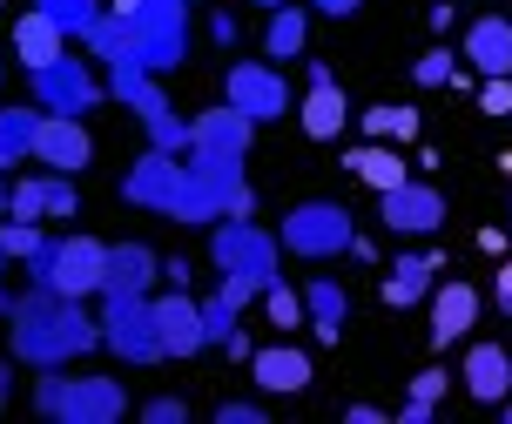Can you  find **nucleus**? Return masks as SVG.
Returning a JSON list of instances; mask_svg holds the SVG:
<instances>
[{
  "mask_svg": "<svg viewBox=\"0 0 512 424\" xmlns=\"http://www.w3.org/2000/svg\"><path fill=\"white\" fill-rule=\"evenodd\" d=\"M7 350L34 364V371H54V364H81L88 350H102V317L88 310V297H61V290H27L14 310H7Z\"/></svg>",
  "mask_w": 512,
  "mask_h": 424,
  "instance_id": "obj_1",
  "label": "nucleus"
},
{
  "mask_svg": "<svg viewBox=\"0 0 512 424\" xmlns=\"http://www.w3.org/2000/svg\"><path fill=\"white\" fill-rule=\"evenodd\" d=\"M122 202H135V209H155V216H169V223H223V189L209 182L189 155H169V149H149L135 169L122 175Z\"/></svg>",
  "mask_w": 512,
  "mask_h": 424,
  "instance_id": "obj_2",
  "label": "nucleus"
},
{
  "mask_svg": "<svg viewBox=\"0 0 512 424\" xmlns=\"http://www.w3.org/2000/svg\"><path fill=\"white\" fill-rule=\"evenodd\" d=\"M34 411L48 424H122L128 418V384L108 371H75L68 377V364H54V371H41V384H34Z\"/></svg>",
  "mask_w": 512,
  "mask_h": 424,
  "instance_id": "obj_3",
  "label": "nucleus"
},
{
  "mask_svg": "<svg viewBox=\"0 0 512 424\" xmlns=\"http://www.w3.org/2000/svg\"><path fill=\"white\" fill-rule=\"evenodd\" d=\"M108 95L122 101V108H135V122L149 128V149L189 155V142H196V128H189V122L176 115V108H169V95L155 88V75L142 68V61H108Z\"/></svg>",
  "mask_w": 512,
  "mask_h": 424,
  "instance_id": "obj_4",
  "label": "nucleus"
},
{
  "mask_svg": "<svg viewBox=\"0 0 512 424\" xmlns=\"http://www.w3.org/2000/svg\"><path fill=\"white\" fill-rule=\"evenodd\" d=\"M102 276H108L102 236H48V250L27 263V283L61 290V297H102Z\"/></svg>",
  "mask_w": 512,
  "mask_h": 424,
  "instance_id": "obj_5",
  "label": "nucleus"
},
{
  "mask_svg": "<svg viewBox=\"0 0 512 424\" xmlns=\"http://www.w3.org/2000/svg\"><path fill=\"white\" fill-rule=\"evenodd\" d=\"M128 21V48L149 75H169L189 61V0H135Z\"/></svg>",
  "mask_w": 512,
  "mask_h": 424,
  "instance_id": "obj_6",
  "label": "nucleus"
},
{
  "mask_svg": "<svg viewBox=\"0 0 512 424\" xmlns=\"http://www.w3.org/2000/svg\"><path fill=\"white\" fill-rule=\"evenodd\" d=\"M209 263H216V276H243L256 290H270L277 263H283V243L270 229H256L250 216H223V223H209Z\"/></svg>",
  "mask_w": 512,
  "mask_h": 424,
  "instance_id": "obj_7",
  "label": "nucleus"
},
{
  "mask_svg": "<svg viewBox=\"0 0 512 424\" xmlns=\"http://www.w3.org/2000/svg\"><path fill=\"white\" fill-rule=\"evenodd\" d=\"M290 256H304V263H331V256H344L351 243H358V223H351V209L331 196H310L297 202L290 216H283V236H277Z\"/></svg>",
  "mask_w": 512,
  "mask_h": 424,
  "instance_id": "obj_8",
  "label": "nucleus"
},
{
  "mask_svg": "<svg viewBox=\"0 0 512 424\" xmlns=\"http://www.w3.org/2000/svg\"><path fill=\"white\" fill-rule=\"evenodd\" d=\"M102 350L122 364H162V324H155V297H102Z\"/></svg>",
  "mask_w": 512,
  "mask_h": 424,
  "instance_id": "obj_9",
  "label": "nucleus"
},
{
  "mask_svg": "<svg viewBox=\"0 0 512 424\" xmlns=\"http://www.w3.org/2000/svg\"><path fill=\"white\" fill-rule=\"evenodd\" d=\"M27 95H34L41 115H88V108L108 95V81L95 75L81 54H61V61H48V68L27 75Z\"/></svg>",
  "mask_w": 512,
  "mask_h": 424,
  "instance_id": "obj_10",
  "label": "nucleus"
},
{
  "mask_svg": "<svg viewBox=\"0 0 512 424\" xmlns=\"http://www.w3.org/2000/svg\"><path fill=\"white\" fill-rule=\"evenodd\" d=\"M223 101L243 108V115L263 128V122H277V115L297 108V88H290L283 68H270V61H230V75H223Z\"/></svg>",
  "mask_w": 512,
  "mask_h": 424,
  "instance_id": "obj_11",
  "label": "nucleus"
},
{
  "mask_svg": "<svg viewBox=\"0 0 512 424\" xmlns=\"http://www.w3.org/2000/svg\"><path fill=\"white\" fill-rule=\"evenodd\" d=\"M378 223L391 236H438L445 229V196L432 182H398V189H378Z\"/></svg>",
  "mask_w": 512,
  "mask_h": 424,
  "instance_id": "obj_12",
  "label": "nucleus"
},
{
  "mask_svg": "<svg viewBox=\"0 0 512 424\" xmlns=\"http://www.w3.org/2000/svg\"><path fill=\"white\" fill-rule=\"evenodd\" d=\"M297 122H304L310 142H337L344 122H351V101H344V88H337V75L324 61H310V81H304V95H297Z\"/></svg>",
  "mask_w": 512,
  "mask_h": 424,
  "instance_id": "obj_13",
  "label": "nucleus"
},
{
  "mask_svg": "<svg viewBox=\"0 0 512 424\" xmlns=\"http://www.w3.org/2000/svg\"><path fill=\"white\" fill-rule=\"evenodd\" d=\"M189 128H196L189 155H203V162H243L250 142H256V122L243 115V108H230V101H223V108H203Z\"/></svg>",
  "mask_w": 512,
  "mask_h": 424,
  "instance_id": "obj_14",
  "label": "nucleus"
},
{
  "mask_svg": "<svg viewBox=\"0 0 512 424\" xmlns=\"http://www.w3.org/2000/svg\"><path fill=\"white\" fill-rule=\"evenodd\" d=\"M34 162L54 175H81L95 162V135H88V115H48L41 122V142H34Z\"/></svg>",
  "mask_w": 512,
  "mask_h": 424,
  "instance_id": "obj_15",
  "label": "nucleus"
},
{
  "mask_svg": "<svg viewBox=\"0 0 512 424\" xmlns=\"http://www.w3.org/2000/svg\"><path fill=\"white\" fill-rule=\"evenodd\" d=\"M7 216H27V223H41V216H81V196H75V175H21L14 189H7Z\"/></svg>",
  "mask_w": 512,
  "mask_h": 424,
  "instance_id": "obj_16",
  "label": "nucleus"
},
{
  "mask_svg": "<svg viewBox=\"0 0 512 424\" xmlns=\"http://www.w3.org/2000/svg\"><path fill=\"white\" fill-rule=\"evenodd\" d=\"M162 283V256L149 243H108V276H102V297H149Z\"/></svg>",
  "mask_w": 512,
  "mask_h": 424,
  "instance_id": "obj_17",
  "label": "nucleus"
},
{
  "mask_svg": "<svg viewBox=\"0 0 512 424\" xmlns=\"http://www.w3.org/2000/svg\"><path fill=\"white\" fill-rule=\"evenodd\" d=\"M155 324H162V350H169V357H196V350H209L203 297H189V290H169V297H155Z\"/></svg>",
  "mask_w": 512,
  "mask_h": 424,
  "instance_id": "obj_18",
  "label": "nucleus"
},
{
  "mask_svg": "<svg viewBox=\"0 0 512 424\" xmlns=\"http://www.w3.org/2000/svg\"><path fill=\"white\" fill-rule=\"evenodd\" d=\"M438 276H445V250H405V256H391L384 303H391V310H411V303H425L438 290Z\"/></svg>",
  "mask_w": 512,
  "mask_h": 424,
  "instance_id": "obj_19",
  "label": "nucleus"
},
{
  "mask_svg": "<svg viewBox=\"0 0 512 424\" xmlns=\"http://www.w3.org/2000/svg\"><path fill=\"white\" fill-rule=\"evenodd\" d=\"M250 377H256V391H270V398H297V391H310V357L297 344H256L250 357Z\"/></svg>",
  "mask_w": 512,
  "mask_h": 424,
  "instance_id": "obj_20",
  "label": "nucleus"
},
{
  "mask_svg": "<svg viewBox=\"0 0 512 424\" xmlns=\"http://www.w3.org/2000/svg\"><path fill=\"white\" fill-rule=\"evenodd\" d=\"M479 290L472 283H438L432 290V344L438 350H452V344H465L472 337V324H479Z\"/></svg>",
  "mask_w": 512,
  "mask_h": 424,
  "instance_id": "obj_21",
  "label": "nucleus"
},
{
  "mask_svg": "<svg viewBox=\"0 0 512 424\" xmlns=\"http://www.w3.org/2000/svg\"><path fill=\"white\" fill-rule=\"evenodd\" d=\"M465 61H472V75L492 81V75H512V21L506 14H479V21L465 27Z\"/></svg>",
  "mask_w": 512,
  "mask_h": 424,
  "instance_id": "obj_22",
  "label": "nucleus"
},
{
  "mask_svg": "<svg viewBox=\"0 0 512 424\" xmlns=\"http://www.w3.org/2000/svg\"><path fill=\"white\" fill-rule=\"evenodd\" d=\"M459 384H465L479 404H506V398H512V350L472 344V350H465V364H459Z\"/></svg>",
  "mask_w": 512,
  "mask_h": 424,
  "instance_id": "obj_23",
  "label": "nucleus"
},
{
  "mask_svg": "<svg viewBox=\"0 0 512 424\" xmlns=\"http://www.w3.org/2000/svg\"><path fill=\"white\" fill-rule=\"evenodd\" d=\"M61 54H68V34H61V27H54L41 7H27L21 21H14V61H21L27 75H34V68L61 61Z\"/></svg>",
  "mask_w": 512,
  "mask_h": 424,
  "instance_id": "obj_24",
  "label": "nucleus"
},
{
  "mask_svg": "<svg viewBox=\"0 0 512 424\" xmlns=\"http://www.w3.org/2000/svg\"><path fill=\"white\" fill-rule=\"evenodd\" d=\"M304 317L317 330V344H337L344 324H351V297L337 290V276H310L304 283Z\"/></svg>",
  "mask_w": 512,
  "mask_h": 424,
  "instance_id": "obj_25",
  "label": "nucleus"
},
{
  "mask_svg": "<svg viewBox=\"0 0 512 424\" xmlns=\"http://www.w3.org/2000/svg\"><path fill=\"white\" fill-rule=\"evenodd\" d=\"M41 108L34 101H14V108H0V169H14V162H34V142H41Z\"/></svg>",
  "mask_w": 512,
  "mask_h": 424,
  "instance_id": "obj_26",
  "label": "nucleus"
},
{
  "mask_svg": "<svg viewBox=\"0 0 512 424\" xmlns=\"http://www.w3.org/2000/svg\"><path fill=\"white\" fill-rule=\"evenodd\" d=\"M344 169L358 175V182H371V189H398L405 182V155H398V142L384 149V142H364V149L344 155Z\"/></svg>",
  "mask_w": 512,
  "mask_h": 424,
  "instance_id": "obj_27",
  "label": "nucleus"
},
{
  "mask_svg": "<svg viewBox=\"0 0 512 424\" xmlns=\"http://www.w3.org/2000/svg\"><path fill=\"white\" fill-rule=\"evenodd\" d=\"M310 41V14L290 0V7H270V27H263V48L277 54V61H297Z\"/></svg>",
  "mask_w": 512,
  "mask_h": 424,
  "instance_id": "obj_28",
  "label": "nucleus"
},
{
  "mask_svg": "<svg viewBox=\"0 0 512 424\" xmlns=\"http://www.w3.org/2000/svg\"><path fill=\"white\" fill-rule=\"evenodd\" d=\"M34 7H41V14H48L68 41H88V34H95V21L108 14V0H34Z\"/></svg>",
  "mask_w": 512,
  "mask_h": 424,
  "instance_id": "obj_29",
  "label": "nucleus"
},
{
  "mask_svg": "<svg viewBox=\"0 0 512 424\" xmlns=\"http://www.w3.org/2000/svg\"><path fill=\"white\" fill-rule=\"evenodd\" d=\"M364 135H371V142H411V135H418V108H405V101L364 108Z\"/></svg>",
  "mask_w": 512,
  "mask_h": 424,
  "instance_id": "obj_30",
  "label": "nucleus"
},
{
  "mask_svg": "<svg viewBox=\"0 0 512 424\" xmlns=\"http://www.w3.org/2000/svg\"><path fill=\"white\" fill-rule=\"evenodd\" d=\"M0 250H7V263H34V256L48 250V229L27 223V216H7L0 223Z\"/></svg>",
  "mask_w": 512,
  "mask_h": 424,
  "instance_id": "obj_31",
  "label": "nucleus"
},
{
  "mask_svg": "<svg viewBox=\"0 0 512 424\" xmlns=\"http://www.w3.org/2000/svg\"><path fill=\"white\" fill-rule=\"evenodd\" d=\"M263 317H270V324H277L283 337H290L297 324H310V317H304V290H290V283L277 276V283L263 290Z\"/></svg>",
  "mask_w": 512,
  "mask_h": 424,
  "instance_id": "obj_32",
  "label": "nucleus"
},
{
  "mask_svg": "<svg viewBox=\"0 0 512 424\" xmlns=\"http://www.w3.org/2000/svg\"><path fill=\"white\" fill-rule=\"evenodd\" d=\"M88 48L102 54V61H135V48H128V21H122V14H102V21H95V34H88Z\"/></svg>",
  "mask_w": 512,
  "mask_h": 424,
  "instance_id": "obj_33",
  "label": "nucleus"
},
{
  "mask_svg": "<svg viewBox=\"0 0 512 424\" xmlns=\"http://www.w3.org/2000/svg\"><path fill=\"white\" fill-rule=\"evenodd\" d=\"M411 81H418V88H452V81H459V61H452L445 48H432V54L411 61Z\"/></svg>",
  "mask_w": 512,
  "mask_h": 424,
  "instance_id": "obj_34",
  "label": "nucleus"
},
{
  "mask_svg": "<svg viewBox=\"0 0 512 424\" xmlns=\"http://www.w3.org/2000/svg\"><path fill=\"white\" fill-rule=\"evenodd\" d=\"M479 108H486V115H512V75L479 81Z\"/></svg>",
  "mask_w": 512,
  "mask_h": 424,
  "instance_id": "obj_35",
  "label": "nucleus"
},
{
  "mask_svg": "<svg viewBox=\"0 0 512 424\" xmlns=\"http://www.w3.org/2000/svg\"><path fill=\"white\" fill-rule=\"evenodd\" d=\"M216 424H263V404H250V398H223V404H216Z\"/></svg>",
  "mask_w": 512,
  "mask_h": 424,
  "instance_id": "obj_36",
  "label": "nucleus"
},
{
  "mask_svg": "<svg viewBox=\"0 0 512 424\" xmlns=\"http://www.w3.org/2000/svg\"><path fill=\"white\" fill-rule=\"evenodd\" d=\"M142 418H149V424H182V418H189V404H182V398H149V404H142Z\"/></svg>",
  "mask_w": 512,
  "mask_h": 424,
  "instance_id": "obj_37",
  "label": "nucleus"
},
{
  "mask_svg": "<svg viewBox=\"0 0 512 424\" xmlns=\"http://www.w3.org/2000/svg\"><path fill=\"white\" fill-rule=\"evenodd\" d=\"M445 398V371H418L411 377V404H438Z\"/></svg>",
  "mask_w": 512,
  "mask_h": 424,
  "instance_id": "obj_38",
  "label": "nucleus"
},
{
  "mask_svg": "<svg viewBox=\"0 0 512 424\" xmlns=\"http://www.w3.org/2000/svg\"><path fill=\"white\" fill-rule=\"evenodd\" d=\"M189 276H196L189 256H162V283H169V290H189Z\"/></svg>",
  "mask_w": 512,
  "mask_h": 424,
  "instance_id": "obj_39",
  "label": "nucleus"
},
{
  "mask_svg": "<svg viewBox=\"0 0 512 424\" xmlns=\"http://www.w3.org/2000/svg\"><path fill=\"white\" fill-rule=\"evenodd\" d=\"M492 303H499V317L512 324V263H499V276H492Z\"/></svg>",
  "mask_w": 512,
  "mask_h": 424,
  "instance_id": "obj_40",
  "label": "nucleus"
},
{
  "mask_svg": "<svg viewBox=\"0 0 512 424\" xmlns=\"http://www.w3.org/2000/svg\"><path fill=\"white\" fill-rule=\"evenodd\" d=\"M209 34H216V48H236V41H243V27H236V14H216V21H209Z\"/></svg>",
  "mask_w": 512,
  "mask_h": 424,
  "instance_id": "obj_41",
  "label": "nucleus"
},
{
  "mask_svg": "<svg viewBox=\"0 0 512 424\" xmlns=\"http://www.w3.org/2000/svg\"><path fill=\"white\" fill-rule=\"evenodd\" d=\"M310 7H317V14H331V21H351L364 0H310Z\"/></svg>",
  "mask_w": 512,
  "mask_h": 424,
  "instance_id": "obj_42",
  "label": "nucleus"
},
{
  "mask_svg": "<svg viewBox=\"0 0 512 424\" xmlns=\"http://www.w3.org/2000/svg\"><path fill=\"white\" fill-rule=\"evenodd\" d=\"M425 21H432L438 34H452V21H459V7H452V0H432V14H425Z\"/></svg>",
  "mask_w": 512,
  "mask_h": 424,
  "instance_id": "obj_43",
  "label": "nucleus"
},
{
  "mask_svg": "<svg viewBox=\"0 0 512 424\" xmlns=\"http://www.w3.org/2000/svg\"><path fill=\"white\" fill-rule=\"evenodd\" d=\"M223 350H230L236 364H250V357H256V344H250V337H243V324H236V330H230V344H223Z\"/></svg>",
  "mask_w": 512,
  "mask_h": 424,
  "instance_id": "obj_44",
  "label": "nucleus"
},
{
  "mask_svg": "<svg viewBox=\"0 0 512 424\" xmlns=\"http://www.w3.org/2000/svg\"><path fill=\"white\" fill-rule=\"evenodd\" d=\"M438 418V404H411L405 398V411H398V424H432Z\"/></svg>",
  "mask_w": 512,
  "mask_h": 424,
  "instance_id": "obj_45",
  "label": "nucleus"
},
{
  "mask_svg": "<svg viewBox=\"0 0 512 424\" xmlns=\"http://www.w3.org/2000/svg\"><path fill=\"white\" fill-rule=\"evenodd\" d=\"M344 418H351V424H384V418H391V411H378V404H351Z\"/></svg>",
  "mask_w": 512,
  "mask_h": 424,
  "instance_id": "obj_46",
  "label": "nucleus"
},
{
  "mask_svg": "<svg viewBox=\"0 0 512 424\" xmlns=\"http://www.w3.org/2000/svg\"><path fill=\"white\" fill-rule=\"evenodd\" d=\"M7 398H14V357H0V411H7Z\"/></svg>",
  "mask_w": 512,
  "mask_h": 424,
  "instance_id": "obj_47",
  "label": "nucleus"
},
{
  "mask_svg": "<svg viewBox=\"0 0 512 424\" xmlns=\"http://www.w3.org/2000/svg\"><path fill=\"white\" fill-rule=\"evenodd\" d=\"M256 7H263V14H270V7H290V0H256Z\"/></svg>",
  "mask_w": 512,
  "mask_h": 424,
  "instance_id": "obj_48",
  "label": "nucleus"
},
{
  "mask_svg": "<svg viewBox=\"0 0 512 424\" xmlns=\"http://www.w3.org/2000/svg\"><path fill=\"white\" fill-rule=\"evenodd\" d=\"M0 209H7V169H0Z\"/></svg>",
  "mask_w": 512,
  "mask_h": 424,
  "instance_id": "obj_49",
  "label": "nucleus"
},
{
  "mask_svg": "<svg viewBox=\"0 0 512 424\" xmlns=\"http://www.w3.org/2000/svg\"><path fill=\"white\" fill-rule=\"evenodd\" d=\"M499 418H506V424H512V398H506V404H499Z\"/></svg>",
  "mask_w": 512,
  "mask_h": 424,
  "instance_id": "obj_50",
  "label": "nucleus"
},
{
  "mask_svg": "<svg viewBox=\"0 0 512 424\" xmlns=\"http://www.w3.org/2000/svg\"><path fill=\"white\" fill-rule=\"evenodd\" d=\"M0 81H7V48H0Z\"/></svg>",
  "mask_w": 512,
  "mask_h": 424,
  "instance_id": "obj_51",
  "label": "nucleus"
},
{
  "mask_svg": "<svg viewBox=\"0 0 512 424\" xmlns=\"http://www.w3.org/2000/svg\"><path fill=\"white\" fill-rule=\"evenodd\" d=\"M0 270H7V250H0Z\"/></svg>",
  "mask_w": 512,
  "mask_h": 424,
  "instance_id": "obj_52",
  "label": "nucleus"
}]
</instances>
